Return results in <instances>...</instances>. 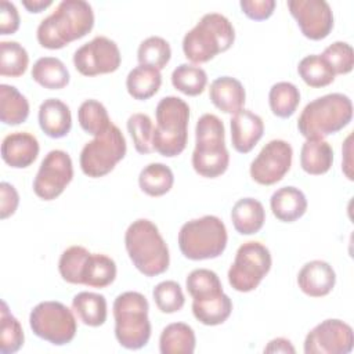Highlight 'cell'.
<instances>
[{"mask_svg":"<svg viewBox=\"0 0 354 354\" xmlns=\"http://www.w3.org/2000/svg\"><path fill=\"white\" fill-rule=\"evenodd\" d=\"M94 26L93 7L84 0H64L37 26L36 39L48 50H59L79 40Z\"/></svg>","mask_w":354,"mask_h":354,"instance_id":"cell-1","label":"cell"},{"mask_svg":"<svg viewBox=\"0 0 354 354\" xmlns=\"http://www.w3.org/2000/svg\"><path fill=\"white\" fill-rule=\"evenodd\" d=\"M124 248L133 266L145 277H156L167 271L169 248L155 223L137 218L124 232Z\"/></svg>","mask_w":354,"mask_h":354,"instance_id":"cell-2","label":"cell"},{"mask_svg":"<svg viewBox=\"0 0 354 354\" xmlns=\"http://www.w3.org/2000/svg\"><path fill=\"white\" fill-rule=\"evenodd\" d=\"M353 119V102L343 93H330L308 102L299 119V133L307 138H324L343 130Z\"/></svg>","mask_w":354,"mask_h":354,"instance_id":"cell-3","label":"cell"},{"mask_svg":"<svg viewBox=\"0 0 354 354\" xmlns=\"http://www.w3.org/2000/svg\"><path fill=\"white\" fill-rule=\"evenodd\" d=\"M234 41L235 29L231 21L223 14L207 12L185 33L183 51L192 64H205L230 50Z\"/></svg>","mask_w":354,"mask_h":354,"instance_id":"cell-4","label":"cell"},{"mask_svg":"<svg viewBox=\"0 0 354 354\" xmlns=\"http://www.w3.org/2000/svg\"><path fill=\"white\" fill-rule=\"evenodd\" d=\"M191 162L194 170L206 178H216L227 171L230 153L225 147V129L218 116L205 113L198 119Z\"/></svg>","mask_w":354,"mask_h":354,"instance_id":"cell-5","label":"cell"},{"mask_svg":"<svg viewBox=\"0 0 354 354\" xmlns=\"http://www.w3.org/2000/svg\"><path fill=\"white\" fill-rule=\"evenodd\" d=\"M156 126L153 127V151L165 158L178 156L187 147L189 106L176 95L163 97L155 109Z\"/></svg>","mask_w":354,"mask_h":354,"instance_id":"cell-6","label":"cell"},{"mask_svg":"<svg viewBox=\"0 0 354 354\" xmlns=\"http://www.w3.org/2000/svg\"><path fill=\"white\" fill-rule=\"evenodd\" d=\"M115 337L127 350H140L151 337V322L148 318L149 304L147 297L134 290L116 296L113 306Z\"/></svg>","mask_w":354,"mask_h":354,"instance_id":"cell-7","label":"cell"},{"mask_svg":"<svg viewBox=\"0 0 354 354\" xmlns=\"http://www.w3.org/2000/svg\"><path fill=\"white\" fill-rule=\"evenodd\" d=\"M178 248L188 260H209L221 256L227 248L225 224L213 214L184 223L177 236Z\"/></svg>","mask_w":354,"mask_h":354,"instance_id":"cell-8","label":"cell"},{"mask_svg":"<svg viewBox=\"0 0 354 354\" xmlns=\"http://www.w3.org/2000/svg\"><path fill=\"white\" fill-rule=\"evenodd\" d=\"M127 144L120 129L111 126L101 134L88 141L79 158L82 171L91 178H100L111 173L115 166L124 158Z\"/></svg>","mask_w":354,"mask_h":354,"instance_id":"cell-9","label":"cell"},{"mask_svg":"<svg viewBox=\"0 0 354 354\" xmlns=\"http://www.w3.org/2000/svg\"><path fill=\"white\" fill-rule=\"evenodd\" d=\"M29 326L37 337L54 346L71 343L77 330L73 311L55 300L36 304L29 314Z\"/></svg>","mask_w":354,"mask_h":354,"instance_id":"cell-10","label":"cell"},{"mask_svg":"<svg viewBox=\"0 0 354 354\" xmlns=\"http://www.w3.org/2000/svg\"><path fill=\"white\" fill-rule=\"evenodd\" d=\"M271 264V253L266 245L257 241L245 242L238 248L228 270V282L236 292H252L270 272Z\"/></svg>","mask_w":354,"mask_h":354,"instance_id":"cell-11","label":"cell"},{"mask_svg":"<svg viewBox=\"0 0 354 354\" xmlns=\"http://www.w3.org/2000/svg\"><path fill=\"white\" fill-rule=\"evenodd\" d=\"M73 178V163L68 152L50 151L41 160L33 180V192L43 201L58 198Z\"/></svg>","mask_w":354,"mask_h":354,"instance_id":"cell-12","label":"cell"},{"mask_svg":"<svg viewBox=\"0 0 354 354\" xmlns=\"http://www.w3.org/2000/svg\"><path fill=\"white\" fill-rule=\"evenodd\" d=\"M122 55L118 44L106 36H95L73 54V65L83 76H98L119 69Z\"/></svg>","mask_w":354,"mask_h":354,"instance_id":"cell-13","label":"cell"},{"mask_svg":"<svg viewBox=\"0 0 354 354\" xmlns=\"http://www.w3.org/2000/svg\"><path fill=\"white\" fill-rule=\"evenodd\" d=\"M353 347V328L337 318L319 322L304 339L306 354H348Z\"/></svg>","mask_w":354,"mask_h":354,"instance_id":"cell-14","label":"cell"},{"mask_svg":"<svg viewBox=\"0 0 354 354\" xmlns=\"http://www.w3.org/2000/svg\"><path fill=\"white\" fill-rule=\"evenodd\" d=\"M292 145L285 140L268 141L250 163V177L260 185H274L290 170Z\"/></svg>","mask_w":354,"mask_h":354,"instance_id":"cell-15","label":"cell"},{"mask_svg":"<svg viewBox=\"0 0 354 354\" xmlns=\"http://www.w3.org/2000/svg\"><path fill=\"white\" fill-rule=\"evenodd\" d=\"M288 8L304 37L322 40L333 29V12L325 0H289Z\"/></svg>","mask_w":354,"mask_h":354,"instance_id":"cell-16","label":"cell"},{"mask_svg":"<svg viewBox=\"0 0 354 354\" xmlns=\"http://www.w3.org/2000/svg\"><path fill=\"white\" fill-rule=\"evenodd\" d=\"M231 144L239 153L250 152L264 134L263 119L249 109H241L230 120Z\"/></svg>","mask_w":354,"mask_h":354,"instance_id":"cell-17","label":"cell"},{"mask_svg":"<svg viewBox=\"0 0 354 354\" xmlns=\"http://www.w3.org/2000/svg\"><path fill=\"white\" fill-rule=\"evenodd\" d=\"M336 283L333 267L324 260H311L306 263L297 274L300 290L310 297H324L329 295Z\"/></svg>","mask_w":354,"mask_h":354,"instance_id":"cell-18","label":"cell"},{"mask_svg":"<svg viewBox=\"0 0 354 354\" xmlns=\"http://www.w3.org/2000/svg\"><path fill=\"white\" fill-rule=\"evenodd\" d=\"M37 138L28 131H15L3 138L1 159L12 169L30 166L39 155Z\"/></svg>","mask_w":354,"mask_h":354,"instance_id":"cell-19","label":"cell"},{"mask_svg":"<svg viewBox=\"0 0 354 354\" xmlns=\"http://www.w3.org/2000/svg\"><path fill=\"white\" fill-rule=\"evenodd\" d=\"M118 274L116 263L102 253H87L80 264L77 274V285H86L88 288H106L109 286Z\"/></svg>","mask_w":354,"mask_h":354,"instance_id":"cell-20","label":"cell"},{"mask_svg":"<svg viewBox=\"0 0 354 354\" xmlns=\"http://www.w3.org/2000/svg\"><path fill=\"white\" fill-rule=\"evenodd\" d=\"M209 98L217 109L234 115L243 109L246 91L238 79L232 76H220L210 83Z\"/></svg>","mask_w":354,"mask_h":354,"instance_id":"cell-21","label":"cell"},{"mask_svg":"<svg viewBox=\"0 0 354 354\" xmlns=\"http://www.w3.org/2000/svg\"><path fill=\"white\" fill-rule=\"evenodd\" d=\"M39 126L50 138H62L72 129V115L69 106L58 100H44L39 106Z\"/></svg>","mask_w":354,"mask_h":354,"instance_id":"cell-22","label":"cell"},{"mask_svg":"<svg viewBox=\"0 0 354 354\" xmlns=\"http://www.w3.org/2000/svg\"><path fill=\"white\" fill-rule=\"evenodd\" d=\"M307 205L304 192L292 185L278 188L270 198L271 212L282 223H293L303 217Z\"/></svg>","mask_w":354,"mask_h":354,"instance_id":"cell-23","label":"cell"},{"mask_svg":"<svg viewBox=\"0 0 354 354\" xmlns=\"http://www.w3.org/2000/svg\"><path fill=\"white\" fill-rule=\"evenodd\" d=\"M231 221L241 235L257 234L266 221V210L260 201L254 198H242L235 202L231 210Z\"/></svg>","mask_w":354,"mask_h":354,"instance_id":"cell-24","label":"cell"},{"mask_svg":"<svg viewBox=\"0 0 354 354\" xmlns=\"http://www.w3.org/2000/svg\"><path fill=\"white\" fill-rule=\"evenodd\" d=\"M333 165V149L324 138H307L300 151V166L311 176H321Z\"/></svg>","mask_w":354,"mask_h":354,"instance_id":"cell-25","label":"cell"},{"mask_svg":"<svg viewBox=\"0 0 354 354\" xmlns=\"http://www.w3.org/2000/svg\"><path fill=\"white\" fill-rule=\"evenodd\" d=\"M72 310L82 324L97 328L105 324L108 304L104 295L94 292H79L72 299Z\"/></svg>","mask_w":354,"mask_h":354,"instance_id":"cell-26","label":"cell"},{"mask_svg":"<svg viewBox=\"0 0 354 354\" xmlns=\"http://www.w3.org/2000/svg\"><path fill=\"white\" fill-rule=\"evenodd\" d=\"M195 346V332L185 322L169 324L159 336V351L162 354H192Z\"/></svg>","mask_w":354,"mask_h":354,"instance_id":"cell-27","label":"cell"},{"mask_svg":"<svg viewBox=\"0 0 354 354\" xmlns=\"http://www.w3.org/2000/svg\"><path fill=\"white\" fill-rule=\"evenodd\" d=\"M232 313V301L224 292L205 299L192 300V314L203 325L216 326L224 324Z\"/></svg>","mask_w":354,"mask_h":354,"instance_id":"cell-28","label":"cell"},{"mask_svg":"<svg viewBox=\"0 0 354 354\" xmlns=\"http://www.w3.org/2000/svg\"><path fill=\"white\" fill-rule=\"evenodd\" d=\"M32 79L44 88L61 90L68 86L71 75L65 64L55 57L39 58L30 72Z\"/></svg>","mask_w":354,"mask_h":354,"instance_id":"cell-29","label":"cell"},{"mask_svg":"<svg viewBox=\"0 0 354 354\" xmlns=\"http://www.w3.org/2000/svg\"><path fill=\"white\" fill-rule=\"evenodd\" d=\"M162 86V75L160 71L147 66L138 65L133 68L126 77V88L130 97L138 101H145L153 97Z\"/></svg>","mask_w":354,"mask_h":354,"instance_id":"cell-30","label":"cell"},{"mask_svg":"<svg viewBox=\"0 0 354 354\" xmlns=\"http://www.w3.org/2000/svg\"><path fill=\"white\" fill-rule=\"evenodd\" d=\"M29 116L26 97L11 84H0V119L4 124L18 126Z\"/></svg>","mask_w":354,"mask_h":354,"instance_id":"cell-31","label":"cell"},{"mask_svg":"<svg viewBox=\"0 0 354 354\" xmlns=\"http://www.w3.org/2000/svg\"><path fill=\"white\" fill-rule=\"evenodd\" d=\"M174 184V174L165 163H149L138 176V185L141 191L149 196H162L167 194Z\"/></svg>","mask_w":354,"mask_h":354,"instance_id":"cell-32","label":"cell"},{"mask_svg":"<svg viewBox=\"0 0 354 354\" xmlns=\"http://www.w3.org/2000/svg\"><path fill=\"white\" fill-rule=\"evenodd\" d=\"M297 73L307 86L314 88L326 87L336 77L333 69L321 54H310L304 57L297 65Z\"/></svg>","mask_w":354,"mask_h":354,"instance_id":"cell-33","label":"cell"},{"mask_svg":"<svg viewBox=\"0 0 354 354\" xmlns=\"http://www.w3.org/2000/svg\"><path fill=\"white\" fill-rule=\"evenodd\" d=\"M268 104L277 118L288 119L296 112L300 104V91L290 82H278L270 88Z\"/></svg>","mask_w":354,"mask_h":354,"instance_id":"cell-34","label":"cell"},{"mask_svg":"<svg viewBox=\"0 0 354 354\" xmlns=\"http://www.w3.org/2000/svg\"><path fill=\"white\" fill-rule=\"evenodd\" d=\"M171 84L180 93L196 97L206 88L207 75L203 68L195 64H180L171 72Z\"/></svg>","mask_w":354,"mask_h":354,"instance_id":"cell-35","label":"cell"},{"mask_svg":"<svg viewBox=\"0 0 354 354\" xmlns=\"http://www.w3.org/2000/svg\"><path fill=\"white\" fill-rule=\"evenodd\" d=\"M25 335L21 322L11 314L7 303L1 301L0 310V351L14 354L24 346Z\"/></svg>","mask_w":354,"mask_h":354,"instance_id":"cell-36","label":"cell"},{"mask_svg":"<svg viewBox=\"0 0 354 354\" xmlns=\"http://www.w3.org/2000/svg\"><path fill=\"white\" fill-rule=\"evenodd\" d=\"M171 58V48L166 39L160 36H149L144 39L137 50V59L140 65L152 66L162 71Z\"/></svg>","mask_w":354,"mask_h":354,"instance_id":"cell-37","label":"cell"},{"mask_svg":"<svg viewBox=\"0 0 354 354\" xmlns=\"http://www.w3.org/2000/svg\"><path fill=\"white\" fill-rule=\"evenodd\" d=\"M77 120L80 127L94 137L104 133L112 123L106 108L97 100H86L80 104Z\"/></svg>","mask_w":354,"mask_h":354,"instance_id":"cell-38","label":"cell"},{"mask_svg":"<svg viewBox=\"0 0 354 354\" xmlns=\"http://www.w3.org/2000/svg\"><path fill=\"white\" fill-rule=\"evenodd\" d=\"M29 65L26 48L18 41L0 43V75L10 77L22 76Z\"/></svg>","mask_w":354,"mask_h":354,"instance_id":"cell-39","label":"cell"},{"mask_svg":"<svg viewBox=\"0 0 354 354\" xmlns=\"http://www.w3.org/2000/svg\"><path fill=\"white\" fill-rule=\"evenodd\" d=\"M185 288L192 300L217 296L224 292L218 275L207 268L192 270L185 279Z\"/></svg>","mask_w":354,"mask_h":354,"instance_id":"cell-40","label":"cell"},{"mask_svg":"<svg viewBox=\"0 0 354 354\" xmlns=\"http://www.w3.org/2000/svg\"><path fill=\"white\" fill-rule=\"evenodd\" d=\"M127 131L133 140L134 148L138 153L147 155L153 152L152 136H153V123L147 113H133L127 119Z\"/></svg>","mask_w":354,"mask_h":354,"instance_id":"cell-41","label":"cell"},{"mask_svg":"<svg viewBox=\"0 0 354 354\" xmlns=\"http://www.w3.org/2000/svg\"><path fill=\"white\" fill-rule=\"evenodd\" d=\"M152 297L158 310L163 314L177 313L185 304V296L180 283L171 279L159 282L152 290Z\"/></svg>","mask_w":354,"mask_h":354,"instance_id":"cell-42","label":"cell"},{"mask_svg":"<svg viewBox=\"0 0 354 354\" xmlns=\"http://www.w3.org/2000/svg\"><path fill=\"white\" fill-rule=\"evenodd\" d=\"M321 55L330 65L335 75H347L353 71L354 51L346 41H335L329 44Z\"/></svg>","mask_w":354,"mask_h":354,"instance_id":"cell-43","label":"cell"},{"mask_svg":"<svg viewBox=\"0 0 354 354\" xmlns=\"http://www.w3.org/2000/svg\"><path fill=\"white\" fill-rule=\"evenodd\" d=\"M277 3L274 0H242L239 1V7L242 12L253 21H264L268 19L274 10Z\"/></svg>","mask_w":354,"mask_h":354,"instance_id":"cell-44","label":"cell"},{"mask_svg":"<svg viewBox=\"0 0 354 354\" xmlns=\"http://www.w3.org/2000/svg\"><path fill=\"white\" fill-rule=\"evenodd\" d=\"M21 18L14 3L1 0L0 3V35H12L19 29Z\"/></svg>","mask_w":354,"mask_h":354,"instance_id":"cell-45","label":"cell"},{"mask_svg":"<svg viewBox=\"0 0 354 354\" xmlns=\"http://www.w3.org/2000/svg\"><path fill=\"white\" fill-rule=\"evenodd\" d=\"M19 205V195L14 185L7 181L0 184V218L6 220L12 216Z\"/></svg>","mask_w":354,"mask_h":354,"instance_id":"cell-46","label":"cell"},{"mask_svg":"<svg viewBox=\"0 0 354 354\" xmlns=\"http://www.w3.org/2000/svg\"><path fill=\"white\" fill-rule=\"evenodd\" d=\"M264 353H296L292 342L285 337H277L268 342V344L264 347Z\"/></svg>","mask_w":354,"mask_h":354,"instance_id":"cell-47","label":"cell"},{"mask_svg":"<svg viewBox=\"0 0 354 354\" xmlns=\"http://www.w3.org/2000/svg\"><path fill=\"white\" fill-rule=\"evenodd\" d=\"M351 138H353V136H351V134H348V136H347V138H346V141H344V145H343V148H342L343 158H344V160H343V166H342V170L344 171V174H346V177H347L348 180H353V173H351V160H350V155H351Z\"/></svg>","mask_w":354,"mask_h":354,"instance_id":"cell-48","label":"cell"},{"mask_svg":"<svg viewBox=\"0 0 354 354\" xmlns=\"http://www.w3.org/2000/svg\"><path fill=\"white\" fill-rule=\"evenodd\" d=\"M53 4L51 0H22V6L26 8L29 12H41L46 8H48Z\"/></svg>","mask_w":354,"mask_h":354,"instance_id":"cell-49","label":"cell"}]
</instances>
